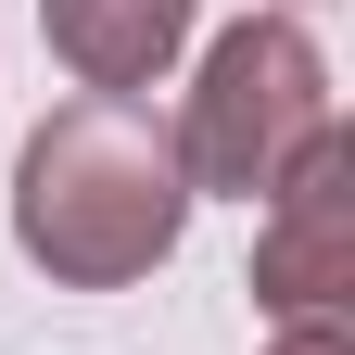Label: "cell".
Returning a JSON list of instances; mask_svg holds the SVG:
<instances>
[{
    "label": "cell",
    "mask_w": 355,
    "mask_h": 355,
    "mask_svg": "<svg viewBox=\"0 0 355 355\" xmlns=\"http://www.w3.org/2000/svg\"><path fill=\"white\" fill-rule=\"evenodd\" d=\"M191 229V178L153 102H51L13 153V254L51 292H140Z\"/></svg>",
    "instance_id": "obj_1"
},
{
    "label": "cell",
    "mask_w": 355,
    "mask_h": 355,
    "mask_svg": "<svg viewBox=\"0 0 355 355\" xmlns=\"http://www.w3.org/2000/svg\"><path fill=\"white\" fill-rule=\"evenodd\" d=\"M165 140H178L191 203H203V191H216V203H266L318 140H343V102H330V51H318V26H304V13H241V26H216Z\"/></svg>",
    "instance_id": "obj_2"
},
{
    "label": "cell",
    "mask_w": 355,
    "mask_h": 355,
    "mask_svg": "<svg viewBox=\"0 0 355 355\" xmlns=\"http://www.w3.org/2000/svg\"><path fill=\"white\" fill-rule=\"evenodd\" d=\"M266 355H343V318H318V330H279Z\"/></svg>",
    "instance_id": "obj_5"
},
{
    "label": "cell",
    "mask_w": 355,
    "mask_h": 355,
    "mask_svg": "<svg viewBox=\"0 0 355 355\" xmlns=\"http://www.w3.org/2000/svg\"><path fill=\"white\" fill-rule=\"evenodd\" d=\"M343 292H355V153L318 140L254 203V304L279 330H318V318H343Z\"/></svg>",
    "instance_id": "obj_3"
},
{
    "label": "cell",
    "mask_w": 355,
    "mask_h": 355,
    "mask_svg": "<svg viewBox=\"0 0 355 355\" xmlns=\"http://www.w3.org/2000/svg\"><path fill=\"white\" fill-rule=\"evenodd\" d=\"M279 13H318V0H279Z\"/></svg>",
    "instance_id": "obj_6"
},
{
    "label": "cell",
    "mask_w": 355,
    "mask_h": 355,
    "mask_svg": "<svg viewBox=\"0 0 355 355\" xmlns=\"http://www.w3.org/2000/svg\"><path fill=\"white\" fill-rule=\"evenodd\" d=\"M203 0H38V38H51V64L89 89V102H140V89L178 76L191 51Z\"/></svg>",
    "instance_id": "obj_4"
}]
</instances>
